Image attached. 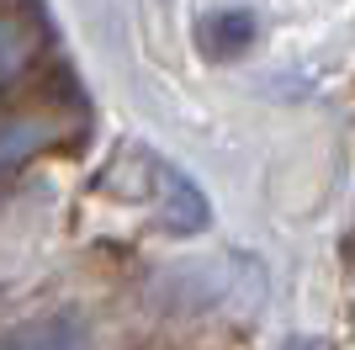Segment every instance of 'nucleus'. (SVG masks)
Masks as SVG:
<instances>
[{
  "instance_id": "423d86ee",
  "label": "nucleus",
  "mask_w": 355,
  "mask_h": 350,
  "mask_svg": "<svg viewBox=\"0 0 355 350\" xmlns=\"http://www.w3.org/2000/svg\"><path fill=\"white\" fill-rule=\"evenodd\" d=\"M286 350H334V345H324V340H313V335H297V340H286Z\"/></svg>"
},
{
  "instance_id": "f03ea898",
  "label": "nucleus",
  "mask_w": 355,
  "mask_h": 350,
  "mask_svg": "<svg viewBox=\"0 0 355 350\" xmlns=\"http://www.w3.org/2000/svg\"><path fill=\"white\" fill-rule=\"evenodd\" d=\"M254 38H260V22H254V11H239V6L212 11V16L196 22V43H202V53H207V58H239V53H250Z\"/></svg>"
},
{
  "instance_id": "20e7f679",
  "label": "nucleus",
  "mask_w": 355,
  "mask_h": 350,
  "mask_svg": "<svg viewBox=\"0 0 355 350\" xmlns=\"http://www.w3.org/2000/svg\"><path fill=\"white\" fill-rule=\"evenodd\" d=\"M53 138H59V122H48V117H11V122H0V170L37 154Z\"/></svg>"
},
{
  "instance_id": "39448f33",
  "label": "nucleus",
  "mask_w": 355,
  "mask_h": 350,
  "mask_svg": "<svg viewBox=\"0 0 355 350\" xmlns=\"http://www.w3.org/2000/svg\"><path fill=\"white\" fill-rule=\"evenodd\" d=\"M32 58V27L21 11H0V80H11L16 69H27Z\"/></svg>"
},
{
  "instance_id": "7ed1b4c3",
  "label": "nucleus",
  "mask_w": 355,
  "mask_h": 350,
  "mask_svg": "<svg viewBox=\"0 0 355 350\" xmlns=\"http://www.w3.org/2000/svg\"><path fill=\"white\" fill-rule=\"evenodd\" d=\"M11 350H90V335L74 313H53V319L27 324V329L11 340Z\"/></svg>"
},
{
  "instance_id": "f257e3e1",
  "label": "nucleus",
  "mask_w": 355,
  "mask_h": 350,
  "mask_svg": "<svg viewBox=\"0 0 355 350\" xmlns=\"http://www.w3.org/2000/svg\"><path fill=\"white\" fill-rule=\"evenodd\" d=\"M159 223L170 233H202L212 223V202H207V191L196 186L186 170H175L170 160H159Z\"/></svg>"
}]
</instances>
